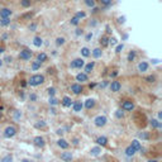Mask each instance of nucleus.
<instances>
[{
	"label": "nucleus",
	"mask_w": 162,
	"mask_h": 162,
	"mask_svg": "<svg viewBox=\"0 0 162 162\" xmlns=\"http://www.w3.org/2000/svg\"><path fill=\"white\" fill-rule=\"evenodd\" d=\"M43 82H45V76L39 75V73L31 76V79L28 80V84L31 85V86H39V85H42Z\"/></svg>",
	"instance_id": "nucleus-1"
},
{
	"label": "nucleus",
	"mask_w": 162,
	"mask_h": 162,
	"mask_svg": "<svg viewBox=\"0 0 162 162\" xmlns=\"http://www.w3.org/2000/svg\"><path fill=\"white\" fill-rule=\"evenodd\" d=\"M32 51L31 49H28V48H24V49H22V51L19 52V60H22V61H28V60H31L32 58Z\"/></svg>",
	"instance_id": "nucleus-2"
},
{
	"label": "nucleus",
	"mask_w": 162,
	"mask_h": 162,
	"mask_svg": "<svg viewBox=\"0 0 162 162\" xmlns=\"http://www.w3.org/2000/svg\"><path fill=\"white\" fill-rule=\"evenodd\" d=\"M85 66V61L82 58H75L71 63H70V67L71 69H82Z\"/></svg>",
	"instance_id": "nucleus-3"
},
{
	"label": "nucleus",
	"mask_w": 162,
	"mask_h": 162,
	"mask_svg": "<svg viewBox=\"0 0 162 162\" xmlns=\"http://www.w3.org/2000/svg\"><path fill=\"white\" fill-rule=\"evenodd\" d=\"M107 122H108V119H107V117L105 115H99V117H96L95 119H94V124H95L96 127H104L105 124H107Z\"/></svg>",
	"instance_id": "nucleus-4"
},
{
	"label": "nucleus",
	"mask_w": 162,
	"mask_h": 162,
	"mask_svg": "<svg viewBox=\"0 0 162 162\" xmlns=\"http://www.w3.org/2000/svg\"><path fill=\"white\" fill-rule=\"evenodd\" d=\"M15 134H17V128H15V127L9 125V127H7V128H5L4 135H5L7 138H11V137H14Z\"/></svg>",
	"instance_id": "nucleus-5"
},
{
	"label": "nucleus",
	"mask_w": 162,
	"mask_h": 162,
	"mask_svg": "<svg viewBox=\"0 0 162 162\" xmlns=\"http://www.w3.org/2000/svg\"><path fill=\"white\" fill-rule=\"evenodd\" d=\"M13 15V10L10 8H0V18H10Z\"/></svg>",
	"instance_id": "nucleus-6"
},
{
	"label": "nucleus",
	"mask_w": 162,
	"mask_h": 162,
	"mask_svg": "<svg viewBox=\"0 0 162 162\" xmlns=\"http://www.w3.org/2000/svg\"><path fill=\"white\" fill-rule=\"evenodd\" d=\"M122 109L123 110H125V111H132L134 109L133 101H132V100H125V101L122 104Z\"/></svg>",
	"instance_id": "nucleus-7"
},
{
	"label": "nucleus",
	"mask_w": 162,
	"mask_h": 162,
	"mask_svg": "<svg viewBox=\"0 0 162 162\" xmlns=\"http://www.w3.org/2000/svg\"><path fill=\"white\" fill-rule=\"evenodd\" d=\"M109 87H110V90L113 91V93H118L120 89H122V84H120L119 81H117V80H114V81H111L110 82V85H109Z\"/></svg>",
	"instance_id": "nucleus-8"
},
{
	"label": "nucleus",
	"mask_w": 162,
	"mask_h": 162,
	"mask_svg": "<svg viewBox=\"0 0 162 162\" xmlns=\"http://www.w3.org/2000/svg\"><path fill=\"white\" fill-rule=\"evenodd\" d=\"M33 142H34V144H36L37 147H39V148H43V147L46 146V141H45V138L41 137V135H38V137L34 138Z\"/></svg>",
	"instance_id": "nucleus-9"
},
{
	"label": "nucleus",
	"mask_w": 162,
	"mask_h": 162,
	"mask_svg": "<svg viewBox=\"0 0 162 162\" xmlns=\"http://www.w3.org/2000/svg\"><path fill=\"white\" fill-rule=\"evenodd\" d=\"M82 85L81 84H72L71 85V91L75 95H80V94L82 93Z\"/></svg>",
	"instance_id": "nucleus-10"
},
{
	"label": "nucleus",
	"mask_w": 162,
	"mask_h": 162,
	"mask_svg": "<svg viewBox=\"0 0 162 162\" xmlns=\"http://www.w3.org/2000/svg\"><path fill=\"white\" fill-rule=\"evenodd\" d=\"M148 67H149L148 62H146V61H142V62L138 63V71H139V72H146L147 70H148Z\"/></svg>",
	"instance_id": "nucleus-11"
},
{
	"label": "nucleus",
	"mask_w": 162,
	"mask_h": 162,
	"mask_svg": "<svg viewBox=\"0 0 162 162\" xmlns=\"http://www.w3.org/2000/svg\"><path fill=\"white\" fill-rule=\"evenodd\" d=\"M61 160H63L65 162H71L72 161V153L71 152H63V153H61Z\"/></svg>",
	"instance_id": "nucleus-12"
},
{
	"label": "nucleus",
	"mask_w": 162,
	"mask_h": 162,
	"mask_svg": "<svg viewBox=\"0 0 162 162\" xmlns=\"http://www.w3.org/2000/svg\"><path fill=\"white\" fill-rule=\"evenodd\" d=\"M89 80V77H87V73L85 72H80L76 75V81H80V82H85Z\"/></svg>",
	"instance_id": "nucleus-13"
},
{
	"label": "nucleus",
	"mask_w": 162,
	"mask_h": 162,
	"mask_svg": "<svg viewBox=\"0 0 162 162\" xmlns=\"http://www.w3.org/2000/svg\"><path fill=\"white\" fill-rule=\"evenodd\" d=\"M82 107H84V104H82L81 101H75V103H72V109H73V111H76V113L81 111Z\"/></svg>",
	"instance_id": "nucleus-14"
},
{
	"label": "nucleus",
	"mask_w": 162,
	"mask_h": 162,
	"mask_svg": "<svg viewBox=\"0 0 162 162\" xmlns=\"http://www.w3.org/2000/svg\"><path fill=\"white\" fill-rule=\"evenodd\" d=\"M61 103H62V105L66 108H70L72 105V100H71V98H69V96H63V99Z\"/></svg>",
	"instance_id": "nucleus-15"
},
{
	"label": "nucleus",
	"mask_w": 162,
	"mask_h": 162,
	"mask_svg": "<svg viewBox=\"0 0 162 162\" xmlns=\"http://www.w3.org/2000/svg\"><path fill=\"white\" fill-rule=\"evenodd\" d=\"M99 43L101 47H108L109 46V38L107 36H101L99 39Z\"/></svg>",
	"instance_id": "nucleus-16"
},
{
	"label": "nucleus",
	"mask_w": 162,
	"mask_h": 162,
	"mask_svg": "<svg viewBox=\"0 0 162 162\" xmlns=\"http://www.w3.org/2000/svg\"><path fill=\"white\" fill-rule=\"evenodd\" d=\"M57 144H58V147H61V148H63V149H67V148H69V146H70L69 142H67V141H65V139H62V138L57 141Z\"/></svg>",
	"instance_id": "nucleus-17"
},
{
	"label": "nucleus",
	"mask_w": 162,
	"mask_h": 162,
	"mask_svg": "<svg viewBox=\"0 0 162 162\" xmlns=\"http://www.w3.org/2000/svg\"><path fill=\"white\" fill-rule=\"evenodd\" d=\"M47 58H48V56H47V55L45 53V52H41V53H38V56H37V61H39L41 63L46 62Z\"/></svg>",
	"instance_id": "nucleus-18"
},
{
	"label": "nucleus",
	"mask_w": 162,
	"mask_h": 162,
	"mask_svg": "<svg viewBox=\"0 0 162 162\" xmlns=\"http://www.w3.org/2000/svg\"><path fill=\"white\" fill-rule=\"evenodd\" d=\"M94 107H95V100L94 99H87L86 101H85V108L86 109L90 110V109H93Z\"/></svg>",
	"instance_id": "nucleus-19"
},
{
	"label": "nucleus",
	"mask_w": 162,
	"mask_h": 162,
	"mask_svg": "<svg viewBox=\"0 0 162 162\" xmlns=\"http://www.w3.org/2000/svg\"><path fill=\"white\" fill-rule=\"evenodd\" d=\"M91 55H93L95 58H100L101 57V55H103L101 48H94L93 51H91Z\"/></svg>",
	"instance_id": "nucleus-20"
},
{
	"label": "nucleus",
	"mask_w": 162,
	"mask_h": 162,
	"mask_svg": "<svg viewBox=\"0 0 162 162\" xmlns=\"http://www.w3.org/2000/svg\"><path fill=\"white\" fill-rule=\"evenodd\" d=\"M96 143L99 144V146H107L108 143V138L104 137V135H101V137H99L98 139H96Z\"/></svg>",
	"instance_id": "nucleus-21"
},
{
	"label": "nucleus",
	"mask_w": 162,
	"mask_h": 162,
	"mask_svg": "<svg viewBox=\"0 0 162 162\" xmlns=\"http://www.w3.org/2000/svg\"><path fill=\"white\" fill-rule=\"evenodd\" d=\"M10 18H0V27H8V25H10Z\"/></svg>",
	"instance_id": "nucleus-22"
},
{
	"label": "nucleus",
	"mask_w": 162,
	"mask_h": 162,
	"mask_svg": "<svg viewBox=\"0 0 162 162\" xmlns=\"http://www.w3.org/2000/svg\"><path fill=\"white\" fill-rule=\"evenodd\" d=\"M33 45L36 46V47H41V46L43 45V39L39 36H36V37L33 38Z\"/></svg>",
	"instance_id": "nucleus-23"
},
{
	"label": "nucleus",
	"mask_w": 162,
	"mask_h": 162,
	"mask_svg": "<svg viewBox=\"0 0 162 162\" xmlns=\"http://www.w3.org/2000/svg\"><path fill=\"white\" fill-rule=\"evenodd\" d=\"M94 67H95V62H94V61L93 62H89L85 66V73H90L94 70Z\"/></svg>",
	"instance_id": "nucleus-24"
},
{
	"label": "nucleus",
	"mask_w": 162,
	"mask_h": 162,
	"mask_svg": "<svg viewBox=\"0 0 162 162\" xmlns=\"http://www.w3.org/2000/svg\"><path fill=\"white\" fill-rule=\"evenodd\" d=\"M131 146L133 147L135 151H139V149L142 148V146H141V142H139L138 139H133V141H132V144H131Z\"/></svg>",
	"instance_id": "nucleus-25"
},
{
	"label": "nucleus",
	"mask_w": 162,
	"mask_h": 162,
	"mask_svg": "<svg viewBox=\"0 0 162 162\" xmlns=\"http://www.w3.org/2000/svg\"><path fill=\"white\" fill-rule=\"evenodd\" d=\"M135 152H137V151H135V149H134L132 146H128V147L125 148V155L128 156V157H132V156H133Z\"/></svg>",
	"instance_id": "nucleus-26"
},
{
	"label": "nucleus",
	"mask_w": 162,
	"mask_h": 162,
	"mask_svg": "<svg viewBox=\"0 0 162 162\" xmlns=\"http://www.w3.org/2000/svg\"><path fill=\"white\" fill-rule=\"evenodd\" d=\"M81 56H82V57H89V56L91 55V52H90V49L89 48H87V47H82V48H81Z\"/></svg>",
	"instance_id": "nucleus-27"
},
{
	"label": "nucleus",
	"mask_w": 162,
	"mask_h": 162,
	"mask_svg": "<svg viewBox=\"0 0 162 162\" xmlns=\"http://www.w3.org/2000/svg\"><path fill=\"white\" fill-rule=\"evenodd\" d=\"M32 5V0H20V7L22 8H29Z\"/></svg>",
	"instance_id": "nucleus-28"
},
{
	"label": "nucleus",
	"mask_w": 162,
	"mask_h": 162,
	"mask_svg": "<svg viewBox=\"0 0 162 162\" xmlns=\"http://www.w3.org/2000/svg\"><path fill=\"white\" fill-rule=\"evenodd\" d=\"M100 152H101V148L100 147H94V148H91V156H99L100 155Z\"/></svg>",
	"instance_id": "nucleus-29"
},
{
	"label": "nucleus",
	"mask_w": 162,
	"mask_h": 162,
	"mask_svg": "<svg viewBox=\"0 0 162 162\" xmlns=\"http://www.w3.org/2000/svg\"><path fill=\"white\" fill-rule=\"evenodd\" d=\"M135 56H137V53H135V51H129V53H128V57H127V60L129 61V62H132V61H134V58H135Z\"/></svg>",
	"instance_id": "nucleus-30"
},
{
	"label": "nucleus",
	"mask_w": 162,
	"mask_h": 162,
	"mask_svg": "<svg viewBox=\"0 0 162 162\" xmlns=\"http://www.w3.org/2000/svg\"><path fill=\"white\" fill-rule=\"evenodd\" d=\"M75 17H76V18H77L79 20H81V19H84L85 17H86V13H85V11H82V10L76 11V13H75Z\"/></svg>",
	"instance_id": "nucleus-31"
},
{
	"label": "nucleus",
	"mask_w": 162,
	"mask_h": 162,
	"mask_svg": "<svg viewBox=\"0 0 162 162\" xmlns=\"http://www.w3.org/2000/svg\"><path fill=\"white\" fill-rule=\"evenodd\" d=\"M149 123H151V125L153 127V128H161V127H162L161 122H158L157 119H152V120H151V122H149Z\"/></svg>",
	"instance_id": "nucleus-32"
},
{
	"label": "nucleus",
	"mask_w": 162,
	"mask_h": 162,
	"mask_svg": "<svg viewBox=\"0 0 162 162\" xmlns=\"http://www.w3.org/2000/svg\"><path fill=\"white\" fill-rule=\"evenodd\" d=\"M41 63L39 61H33V63H32V70H33V71H37V70H39L41 69Z\"/></svg>",
	"instance_id": "nucleus-33"
},
{
	"label": "nucleus",
	"mask_w": 162,
	"mask_h": 162,
	"mask_svg": "<svg viewBox=\"0 0 162 162\" xmlns=\"http://www.w3.org/2000/svg\"><path fill=\"white\" fill-rule=\"evenodd\" d=\"M36 128H38V129H43V128H46V122L45 120H39V122H37L36 123Z\"/></svg>",
	"instance_id": "nucleus-34"
},
{
	"label": "nucleus",
	"mask_w": 162,
	"mask_h": 162,
	"mask_svg": "<svg viewBox=\"0 0 162 162\" xmlns=\"http://www.w3.org/2000/svg\"><path fill=\"white\" fill-rule=\"evenodd\" d=\"M99 1H100V4H101L103 7L108 8V7H110V5H111V3H113V0H99Z\"/></svg>",
	"instance_id": "nucleus-35"
},
{
	"label": "nucleus",
	"mask_w": 162,
	"mask_h": 162,
	"mask_svg": "<svg viewBox=\"0 0 162 162\" xmlns=\"http://www.w3.org/2000/svg\"><path fill=\"white\" fill-rule=\"evenodd\" d=\"M85 5H86L87 8H94L95 7V0H84Z\"/></svg>",
	"instance_id": "nucleus-36"
},
{
	"label": "nucleus",
	"mask_w": 162,
	"mask_h": 162,
	"mask_svg": "<svg viewBox=\"0 0 162 162\" xmlns=\"http://www.w3.org/2000/svg\"><path fill=\"white\" fill-rule=\"evenodd\" d=\"M0 162H13V156L11 155H7L0 160Z\"/></svg>",
	"instance_id": "nucleus-37"
},
{
	"label": "nucleus",
	"mask_w": 162,
	"mask_h": 162,
	"mask_svg": "<svg viewBox=\"0 0 162 162\" xmlns=\"http://www.w3.org/2000/svg\"><path fill=\"white\" fill-rule=\"evenodd\" d=\"M79 23H80V20H79L77 18H76L75 15H73L72 18H71V20H70V24H71V25H75V27H77V25H79Z\"/></svg>",
	"instance_id": "nucleus-38"
},
{
	"label": "nucleus",
	"mask_w": 162,
	"mask_h": 162,
	"mask_svg": "<svg viewBox=\"0 0 162 162\" xmlns=\"http://www.w3.org/2000/svg\"><path fill=\"white\" fill-rule=\"evenodd\" d=\"M65 41H66V39H65L63 37H58L57 39H56V45H57V46H62V45H65Z\"/></svg>",
	"instance_id": "nucleus-39"
},
{
	"label": "nucleus",
	"mask_w": 162,
	"mask_h": 162,
	"mask_svg": "<svg viewBox=\"0 0 162 162\" xmlns=\"http://www.w3.org/2000/svg\"><path fill=\"white\" fill-rule=\"evenodd\" d=\"M47 93H48V95H49V96H55L56 89H55V87H48V89H47Z\"/></svg>",
	"instance_id": "nucleus-40"
},
{
	"label": "nucleus",
	"mask_w": 162,
	"mask_h": 162,
	"mask_svg": "<svg viewBox=\"0 0 162 162\" xmlns=\"http://www.w3.org/2000/svg\"><path fill=\"white\" fill-rule=\"evenodd\" d=\"M146 81H147V82H155V81H156V76H155V75L147 76V77H146Z\"/></svg>",
	"instance_id": "nucleus-41"
},
{
	"label": "nucleus",
	"mask_w": 162,
	"mask_h": 162,
	"mask_svg": "<svg viewBox=\"0 0 162 162\" xmlns=\"http://www.w3.org/2000/svg\"><path fill=\"white\" fill-rule=\"evenodd\" d=\"M28 29L29 31H32V32H34L37 29V23H31V24L28 25Z\"/></svg>",
	"instance_id": "nucleus-42"
},
{
	"label": "nucleus",
	"mask_w": 162,
	"mask_h": 162,
	"mask_svg": "<svg viewBox=\"0 0 162 162\" xmlns=\"http://www.w3.org/2000/svg\"><path fill=\"white\" fill-rule=\"evenodd\" d=\"M32 17H33V13H27V14H23L22 15V19H32Z\"/></svg>",
	"instance_id": "nucleus-43"
},
{
	"label": "nucleus",
	"mask_w": 162,
	"mask_h": 162,
	"mask_svg": "<svg viewBox=\"0 0 162 162\" xmlns=\"http://www.w3.org/2000/svg\"><path fill=\"white\" fill-rule=\"evenodd\" d=\"M58 103V100L55 98V96H49V104L51 105H56Z\"/></svg>",
	"instance_id": "nucleus-44"
},
{
	"label": "nucleus",
	"mask_w": 162,
	"mask_h": 162,
	"mask_svg": "<svg viewBox=\"0 0 162 162\" xmlns=\"http://www.w3.org/2000/svg\"><path fill=\"white\" fill-rule=\"evenodd\" d=\"M123 48H124V45H123V43H122V45H118L115 47V52H117V53H120V52L123 51Z\"/></svg>",
	"instance_id": "nucleus-45"
},
{
	"label": "nucleus",
	"mask_w": 162,
	"mask_h": 162,
	"mask_svg": "<svg viewBox=\"0 0 162 162\" xmlns=\"http://www.w3.org/2000/svg\"><path fill=\"white\" fill-rule=\"evenodd\" d=\"M117 39L115 38H109V45H111V46H115L117 45Z\"/></svg>",
	"instance_id": "nucleus-46"
},
{
	"label": "nucleus",
	"mask_w": 162,
	"mask_h": 162,
	"mask_svg": "<svg viewBox=\"0 0 162 162\" xmlns=\"http://www.w3.org/2000/svg\"><path fill=\"white\" fill-rule=\"evenodd\" d=\"M139 137L142 138V139H148V137H149V135H148V133H146V132H143V133H141V134H139Z\"/></svg>",
	"instance_id": "nucleus-47"
},
{
	"label": "nucleus",
	"mask_w": 162,
	"mask_h": 162,
	"mask_svg": "<svg viewBox=\"0 0 162 162\" xmlns=\"http://www.w3.org/2000/svg\"><path fill=\"white\" fill-rule=\"evenodd\" d=\"M118 23H119V24H124L125 23V17H119V18H118Z\"/></svg>",
	"instance_id": "nucleus-48"
},
{
	"label": "nucleus",
	"mask_w": 162,
	"mask_h": 162,
	"mask_svg": "<svg viewBox=\"0 0 162 162\" xmlns=\"http://www.w3.org/2000/svg\"><path fill=\"white\" fill-rule=\"evenodd\" d=\"M115 115H117V118H123V115H124V114H123V111L122 110H117V113H115Z\"/></svg>",
	"instance_id": "nucleus-49"
},
{
	"label": "nucleus",
	"mask_w": 162,
	"mask_h": 162,
	"mask_svg": "<svg viewBox=\"0 0 162 162\" xmlns=\"http://www.w3.org/2000/svg\"><path fill=\"white\" fill-rule=\"evenodd\" d=\"M3 61H5V62H8V63H10V62H11V61H13V58H11V57H10V56H7V57H5V58H4V60H3Z\"/></svg>",
	"instance_id": "nucleus-50"
},
{
	"label": "nucleus",
	"mask_w": 162,
	"mask_h": 162,
	"mask_svg": "<svg viewBox=\"0 0 162 162\" xmlns=\"http://www.w3.org/2000/svg\"><path fill=\"white\" fill-rule=\"evenodd\" d=\"M82 33H84V32H82V29H80V28H77V29H76V32H75L76 36H81Z\"/></svg>",
	"instance_id": "nucleus-51"
},
{
	"label": "nucleus",
	"mask_w": 162,
	"mask_h": 162,
	"mask_svg": "<svg viewBox=\"0 0 162 162\" xmlns=\"http://www.w3.org/2000/svg\"><path fill=\"white\" fill-rule=\"evenodd\" d=\"M29 99H31L32 101H36V100H37V95H36V94H31V96H29Z\"/></svg>",
	"instance_id": "nucleus-52"
},
{
	"label": "nucleus",
	"mask_w": 162,
	"mask_h": 162,
	"mask_svg": "<svg viewBox=\"0 0 162 162\" xmlns=\"http://www.w3.org/2000/svg\"><path fill=\"white\" fill-rule=\"evenodd\" d=\"M91 38H93V33H89V34H86V41H90Z\"/></svg>",
	"instance_id": "nucleus-53"
},
{
	"label": "nucleus",
	"mask_w": 162,
	"mask_h": 162,
	"mask_svg": "<svg viewBox=\"0 0 162 162\" xmlns=\"http://www.w3.org/2000/svg\"><path fill=\"white\" fill-rule=\"evenodd\" d=\"M107 84H108V82H107V81H104L103 84H100V87H105V86H107Z\"/></svg>",
	"instance_id": "nucleus-54"
},
{
	"label": "nucleus",
	"mask_w": 162,
	"mask_h": 162,
	"mask_svg": "<svg viewBox=\"0 0 162 162\" xmlns=\"http://www.w3.org/2000/svg\"><path fill=\"white\" fill-rule=\"evenodd\" d=\"M96 86V84H95V82H93V84H90L89 85V87H90V89H93V87H95Z\"/></svg>",
	"instance_id": "nucleus-55"
},
{
	"label": "nucleus",
	"mask_w": 162,
	"mask_h": 162,
	"mask_svg": "<svg viewBox=\"0 0 162 162\" xmlns=\"http://www.w3.org/2000/svg\"><path fill=\"white\" fill-rule=\"evenodd\" d=\"M107 33L109 34V33H111V31H110V27L109 25H107Z\"/></svg>",
	"instance_id": "nucleus-56"
},
{
	"label": "nucleus",
	"mask_w": 162,
	"mask_h": 162,
	"mask_svg": "<svg viewBox=\"0 0 162 162\" xmlns=\"http://www.w3.org/2000/svg\"><path fill=\"white\" fill-rule=\"evenodd\" d=\"M4 51H5V49H4V47H3V46H0V53H4Z\"/></svg>",
	"instance_id": "nucleus-57"
},
{
	"label": "nucleus",
	"mask_w": 162,
	"mask_h": 162,
	"mask_svg": "<svg viewBox=\"0 0 162 162\" xmlns=\"http://www.w3.org/2000/svg\"><path fill=\"white\" fill-rule=\"evenodd\" d=\"M22 162H34V161H31V160H25V158H24V160H23Z\"/></svg>",
	"instance_id": "nucleus-58"
},
{
	"label": "nucleus",
	"mask_w": 162,
	"mask_h": 162,
	"mask_svg": "<svg viewBox=\"0 0 162 162\" xmlns=\"http://www.w3.org/2000/svg\"><path fill=\"white\" fill-rule=\"evenodd\" d=\"M62 133H63V132L61 131V129H58V131H57V134H62Z\"/></svg>",
	"instance_id": "nucleus-59"
},
{
	"label": "nucleus",
	"mask_w": 162,
	"mask_h": 162,
	"mask_svg": "<svg viewBox=\"0 0 162 162\" xmlns=\"http://www.w3.org/2000/svg\"><path fill=\"white\" fill-rule=\"evenodd\" d=\"M3 63H4V62H3V60H0V69L3 67Z\"/></svg>",
	"instance_id": "nucleus-60"
},
{
	"label": "nucleus",
	"mask_w": 162,
	"mask_h": 162,
	"mask_svg": "<svg viewBox=\"0 0 162 162\" xmlns=\"http://www.w3.org/2000/svg\"><path fill=\"white\" fill-rule=\"evenodd\" d=\"M147 162H158V161H156V160H149V161H147Z\"/></svg>",
	"instance_id": "nucleus-61"
},
{
	"label": "nucleus",
	"mask_w": 162,
	"mask_h": 162,
	"mask_svg": "<svg viewBox=\"0 0 162 162\" xmlns=\"http://www.w3.org/2000/svg\"><path fill=\"white\" fill-rule=\"evenodd\" d=\"M0 118H1V113H0Z\"/></svg>",
	"instance_id": "nucleus-62"
}]
</instances>
